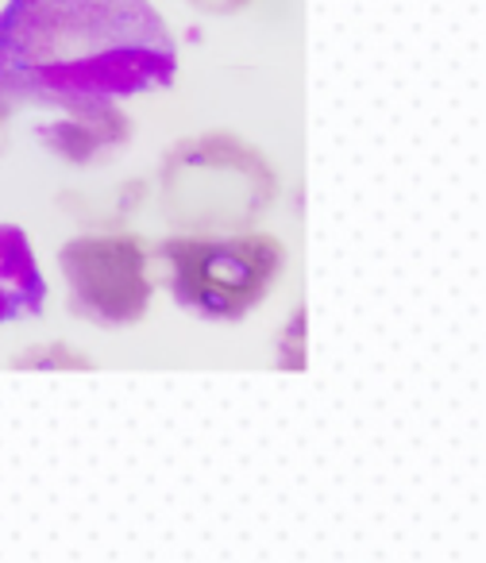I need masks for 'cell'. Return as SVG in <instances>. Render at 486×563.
<instances>
[{"label":"cell","instance_id":"6da1fadb","mask_svg":"<svg viewBox=\"0 0 486 563\" xmlns=\"http://www.w3.org/2000/svg\"><path fill=\"white\" fill-rule=\"evenodd\" d=\"M178 43L151 0H9L0 97L12 109L86 112L170 89Z\"/></svg>","mask_w":486,"mask_h":563},{"label":"cell","instance_id":"277c9868","mask_svg":"<svg viewBox=\"0 0 486 563\" xmlns=\"http://www.w3.org/2000/svg\"><path fill=\"white\" fill-rule=\"evenodd\" d=\"M143 240L124 232L74 235L58 251L66 278V306L93 329H128L147 317L155 282Z\"/></svg>","mask_w":486,"mask_h":563},{"label":"cell","instance_id":"ba28073f","mask_svg":"<svg viewBox=\"0 0 486 563\" xmlns=\"http://www.w3.org/2000/svg\"><path fill=\"white\" fill-rule=\"evenodd\" d=\"M194 9L209 12V16H232V12H240L247 0H189Z\"/></svg>","mask_w":486,"mask_h":563},{"label":"cell","instance_id":"3957f363","mask_svg":"<svg viewBox=\"0 0 486 563\" xmlns=\"http://www.w3.org/2000/svg\"><path fill=\"white\" fill-rule=\"evenodd\" d=\"M275 174L235 135L186 140L163 158V209L197 232H240L267 212Z\"/></svg>","mask_w":486,"mask_h":563},{"label":"cell","instance_id":"8992f818","mask_svg":"<svg viewBox=\"0 0 486 563\" xmlns=\"http://www.w3.org/2000/svg\"><path fill=\"white\" fill-rule=\"evenodd\" d=\"M47 301V282L20 224H0V324L27 321Z\"/></svg>","mask_w":486,"mask_h":563},{"label":"cell","instance_id":"7a4b0ae2","mask_svg":"<svg viewBox=\"0 0 486 563\" xmlns=\"http://www.w3.org/2000/svg\"><path fill=\"white\" fill-rule=\"evenodd\" d=\"M178 309L209 324H235L259 309L286 271V247L267 232H197L158 243Z\"/></svg>","mask_w":486,"mask_h":563},{"label":"cell","instance_id":"9c48e42d","mask_svg":"<svg viewBox=\"0 0 486 563\" xmlns=\"http://www.w3.org/2000/svg\"><path fill=\"white\" fill-rule=\"evenodd\" d=\"M9 128H12V104L0 97V155L9 151Z\"/></svg>","mask_w":486,"mask_h":563},{"label":"cell","instance_id":"5b68a950","mask_svg":"<svg viewBox=\"0 0 486 563\" xmlns=\"http://www.w3.org/2000/svg\"><path fill=\"white\" fill-rule=\"evenodd\" d=\"M128 140H132V120H128V112L120 104H104V109L86 112H58L55 124L40 128L43 147L74 166L101 163V158L117 155Z\"/></svg>","mask_w":486,"mask_h":563},{"label":"cell","instance_id":"52a82bcc","mask_svg":"<svg viewBox=\"0 0 486 563\" xmlns=\"http://www.w3.org/2000/svg\"><path fill=\"white\" fill-rule=\"evenodd\" d=\"M16 371H93V360L78 355L66 344H43V347H27L24 355L12 360Z\"/></svg>","mask_w":486,"mask_h":563}]
</instances>
